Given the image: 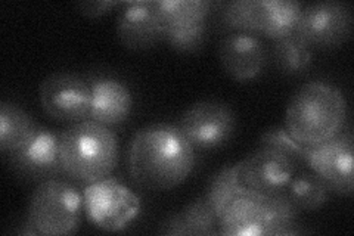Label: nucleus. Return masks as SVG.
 I'll return each mask as SVG.
<instances>
[{
  "label": "nucleus",
  "instance_id": "f257e3e1",
  "mask_svg": "<svg viewBox=\"0 0 354 236\" xmlns=\"http://www.w3.org/2000/svg\"><path fill=\"white\" fill-rule=\"evenodd\" d=\"M195 163L194 146L179 127L169 122L139 129L129 146L131 181L151 192H167L180 186L194 172Z\"/></svg>",
  "mask_w": 354,
  "mask_h": 236
},
{
  "label": "nucleus",
  "instance_id": "f03ea898",
  "mask_svg": "<svg viewBox=\"0 0 354 236\" xmlns=\"http://www.w3.org/2000/svg\"><path fill=\"white\" fill-rule=\"evenodd\" d=\"M347 121V100L337 87L310 82L288 102L285 129L306 148H313L339 134Z\"/></svg>",
  "mask_w": 354,
  "mask_h": 236
},
{
  "label": "nucleus",
  "instance_id": "7ed1b4c3",
  "mask_svg": "<svg viewBox=\"0 0 354 236\" xmlns=\"http://www.w3.org/2000/svg\"><path fill=\"white\" fill-rule=\"evenodd\" d=\"M59 148L64 174L83 185L109 177L118 161L114 131L92 120L66 127L59 134Z\"/></svg>",
  "mask_w": 354,
  "mask_h": 236
},
{
  "label": "nucleus",
  "instance_id": "20e7f679",
  "mask_svg": "<svg viewBox=\"0 0 354 236\" xmlns=\"http://www.w3.org/2000/svg\"><path fill=\"white\" fill-rule=\"evenodd\" d=\"M84 212L83 192L62 179L39 183L31 195L27 220L43 236L74 235Z\"/></svg>",
  "mask_w": 354,
  "mask_h": 236
},
{
  "label": "nucleus",
  "instance_id": "39448f33",
  "mask_svg": "<svg viewBox=\"0 0 354 236\" xmlns=\"http://www.w3.org/2000/svg\"><path fill=\"white\" fill-rule=\"evenodd\" d=\"M84 212L93 226L106 232H121L140 215V199L130 188L114 177L86 185Z\"/></svg>",
  "mask_w": 354,
  "mask_h": 236
},
{
  "label": "nucleus",
  "instance_id": "423d86ee",
  "mask_svg": "<svg viewBox=\"0 0 354 236\" xmlns=\"http://www.w3.org/2000/svg\"><path fill=\"white\" fill-rule=\"evenodd\" d=\"M353 22L348 5L335 0L316 2L303 8L295 35L312 49H332L350 39Z\"/></svg>",
  "mask_w": 354,
  "mask_h": 236
},
{
  "label": "nucleus",
  "instance_id": "0eeeda50",
  "mask_svg": "<svg viewBox=\"0 0 354 236\" xmlns=\"http://www.w3.org/2000/svg\"><path fill=\"white\" fill-rule=\"evenodd\" d=\"M177 127L194 149L209 151L223 146L234 136L236 117L232 108L218 100H201L187 108Z\"/></svg>",
  "mask_w": 354,
  "mask_h": 236
},
{
  "label": "nucleus",
  "instance_id": "6e6552de",
  "mask_svg": "<svg viewBox=\"0 0 354 236\" xmlns=\"http://www.w3.org/2000/svg\"><path fill=\"white\" fill-rule=\"evenodd\" d=\"M304 163L317 174L330 192L350 197L354 190V140L350 131H341L313 148L306 149Z\"/></svg>",
  "mask_w": 354,
  "mask_h": 236
},
{
  "label": "nucleus",
  "instance_id": "1a4fd4ad",
  "mask_svg": "<svg viewBox=\"0 0 354 236\" xmlns=\"http://www.w3.org/2000/svg\"><path fill=\"white\" fill-rule=\"evenodd\" d=\"M8 164L27 182H46L64 174L59 138L46 127L37 126L18 149L6 154Z\"/></svg>",
  "mask_w": 354,
  "mask_h": 236
},
{
  "label": "nucleus",
  "instance_id": "9d476101",
  "mask_svg": "<svg viewBox=\"0 0 354 236\" xmlns=\"http://www.w3.org/2000/svg\"><path fill=\"white\" fill-rule=\"evenodd\" d=\"M40 104L46 114L61 122H80L88 120L91 86L80 75L55 73L40 84Z\"/></svg>",
  "mask_w": 354,
  "mask_h": 236
},
{
  "label": "nucleus",
  "instance_id": "9b49d317",
  "mask_svg": "<svg viewBox=\"0 0 354 236\" xmlns=\"http://www.w3.org/2000/svg\"><path fill=\"white\" fill-rule=\"evenodd\" d=\"M239 163L243 186L261 195L283 192L295 176V163L272 149L260 148Z\"/></svg>",
  "mask_w": 354,
  "mask_h": 236
},
{
  "label": "nucleus",
  "instance_id": "f8f14e48",
  "mask_svg": "<svg viewBox=\"0 0 354 236\" xmlns=\"http://www.w3.org/2000/svg\"><path fill=\"white\" fill-rule=\"evenodd\" d=\"M221 69L234 80L245 83L257 78L268 64V51L256 35L230 33L220 40Z\"/></svg>",
  "mask_w": 354,
  "mask_h": 236
},
{
  "label": "nucleus",
  "instance_id": "ddd939ff",
  "mask_svg": "<svg viewBox=\"0 0 354 236\" xmlns=\"http://www.w3.org/2000/svg\"><path fill=\"white\" fill-rule=\"evenodd\" d=\"M162 22L153 8V0L129 2L117 18V35L130 51H148L164 37Z\"/></svg>",
  "mask_w": 354,
  "mask_h": 236
},
{
  "label": "nucleus",
  "instance_id": "4468645a",
  "mask_svg": "<svg viewBox=\"0 0 354 236\" xmlns=\"http://www.w3.org/2000/svg\"><path fill=\"white\" fill-rule=\"evenodd\" d=\"M88 86H91L88 120L113 127L129 118L133 109V93L124 82L111 75H96L88 80Z\"/></svg>",
  "mask_w": 354,
  "mask_h": 236
},
{
  "label": "nucleus",
  "instance_id": "2eb2a0df",
  "mask_svg": "<svg viewBox=\"0 0 354 236\" xmlns=\"http://www.w3.org/2000/svg\"><path fill=\"white\" fill-rule=\"evenodd\" d=\"M261 194L248 189L232 199L218 217V235L226 236H266L259 219Z\"/></svg>",
  "mask_w": 354,
  "mask_h": 236
},
{
  "label": "nucleus",
  "instance_id": "dca6fc26",
  "mask_svg": "<svg viewBox=\"0 0 354 236\" xmlns=\"http://www.w3.org/2000/svg\"><path fill=\"white\" fill-rule=\"evenodd\" d=\"M161 235L212 236L218 235V219L207 199L198 198L161 223Z\"/></svg>",
  "mask_w": 354,
  "mask_h": 236
},
{
  "label": "nucleus",
  "instance_id": "f3484780",
  "mask_svg": "<svg viewBox=\"0 0 354 236\" xmlns=\"http://www.w3.org/2000/svg\"><path fill=\"white\" fill-rule=\"evenodd\" d=\"M300 210L285 192L261 195L259 202V219L266 230V236L298 235L295 228Z\"/></svg>",
  "mask_w": 354,
  "mask_h": 236
},
{
  "label": "nucleus",
  "instance_id": "a211bd4d",
  "mask_svg": "<svg viewBox=\"0 0 354 236\" xmlns=\"http://www.w3.org/2000/svg\"><path fill=\"white\" fill-rule=\"evenodd\" d=\"M301 10V3L292 2V0H260V35L274 42L294 35Z\"/></svg>",
  "mask_w": 354,
  "mask_h": 236
},
{
  "label": "nucleus",
  "instance_id": "6ab92c4d",
  "mask_svg": "<svg viewBox=\"0 0 354 236\" xmlns=\"http://www.w3.org/2000/svg\"><path fill=\"white\" fill-rule=\"evenodd\" d=\"M36 127V122L19 105L6 100L0 104V149L5 155L18 149Z\"/></svg>",
  "mask_w": 354,
  "mask_h": 236
},
{
  "label": "nucleus",
  "instance_id": "aec40b11",
  "mask_svg": "<svg viewBox=\"0 0 354 236\" xmlns=\"http://www.w3.org/2000/svg\"><path fill=\"white\" fill-rule=\"evenodd\" d=\"M273 61L281 74L300 77L312 66L313 51L294 33L291 36L274 42Z\"/></svg>",
  "mask_w": 354,
  "mask_h": 236
},
{
  "label": "nucleus",
  "instance_id": "412c9836",
  "mask_svg": "<svg viewBox=\"0 0 354 236\" xmlns=\"http://www.w3.org/2000/svg\"><path fill=\"white\" fill-rule=\"evenodd\" d=\"M212 6L207 0H153V8L165 28L204 22Z\"/></svg>",
  "mask_w": 354,
  "mask_h": 236
},
{
  "label": "nucleus",
  "instance_id": "4be33fe9",
  "mask_svg": "<svg viewBox=\"0 0 354 236\" xmlns=\"http://www.w3.org/2000/svg\"><path fill=\"white\" fill-rule=\"evenodd\" d=\"M247 190L248 188L243 186L241 181V163H236L223 167L212 177L204 198L218 219L229 202Z\"/></svg>",
  "mask_w": 354,
  "mask_h": 236
},
{
  "label": "nucleus",
  "instance_id": "5701e85b",
  "mask_svg": "<svg viewBox=\"0 0 354 236\" xmlns=\"http://www.w3.org/2000/svg\"><path fill=\"white\" fill-rule=\"evenodd\" d=\"M285 192L300 211H316L329 201L330 190L313 172L294 176Z\"/></svg>",
  "mask_w": 354,
  "mask_h": 236
},
{
  "label": "nucleus",
  "instance_id": "b1692460",
  "mask_svg": "<svg viewBox=\"0 0 354 236\" xmlns=\"http://www.w3.org/2000/svg\"><path fill=\"white\" fill-rule=\"evenodd\" d=\"M220 19L223 27L234 33H261L260 0H232L221 9Z\"/></svg>",
  "mask_w": 354,
  "mask_h": 236
},
{
  "label": "nucleus",
  "instance_id": "393cba45",
  "mask_svg": "<svg viewBox=\"0 0 354 236\" xmlns=\"http://www.w3.org/2000/svg\"><path fill=\"white\" fill-rule=\"evenodd\" d=\"M207 30L205 21L186 27H170L164 30L162 40L176 52L192 53L204 46Z\"/></svg>",
  "mask_w": 354,
  "mask_h": 236
},
{
  "label": "nucleus",
  "instance_id": "a878e982",
  "mask_svg": "<svg viewBox=\"0 0 354 236\" xmlns=\"http://www.w3.org/2000/svg\"><path fill=\"white\" fill-rule=\"evenodd\" d=\"M260 148L272 149L279 154H283L294 163L304 161L306 146L298 143L285 127H270L260 136Z\"/></svg>",
  "mask_w": 354,
  "mask_h": 236
},
{
  "label": "nucleus",
  "instance_id": "bb28decb",
  "mask_svg": "<svg viewBox=\"0 0 354 236\" xmlns=\"http://www.w3.org/2000/svg\"><path fill=\"white\" fill-rule=\"evenodd\" d=\"M118 2H113V0H104V2H80L77 5L80 14L88 18H99L105 14H108L111 9L115 8Z\"/></svg>",
  "mask_w": 354,
  "mask_h": 236
}]
</instances>
